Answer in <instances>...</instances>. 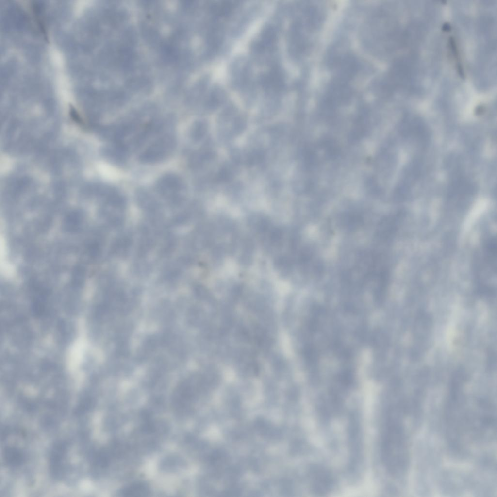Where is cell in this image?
<instances>
[{
  "mask_svg": "<svg viewBox=\"0 0 497 497\" xmlns=\"http://www.w3.org/2000/svg\"><path fill=\"white\" fill-rule=\"evenodd\" d=\"M403 407H390L384 440L385 462L391 472L403 474L407 469L408 452Z\"/></svg>",
  "mask_w": 497,
  "mask_h": 497,
  "instance_id": "1",
  "label": "cell"
},
{
  "mask_svg": "<svg viewBox=\"0 0 497 497\" xmlns=\"http://www.w3.org/2000/svg\"><path fill=\"white\" fill-rule=\"evenodd\" d=\"M168 125L139 155V160L144 164H154L165 160L174 150L176 140L173 133L172 125Z\"/></svg>",
  "mask_w": 497,
  "mask_h": 497,
  "instance_id": "2",
  "label": "cell"
},
{
  "mask_svg": "<svg viewBox=\"0 0 497 497\" xmlns=\"http://www.w3.org/2000/svg\"><path fill=\"white\" fill-rule=\"evenodd\" d=\"M496 244L492 238L485 241L478 251L475 259V276L480 283L493 284L496 277Z\"/></svg>",
  "mask_w": 497,
  "mask_h": 497,
  "instance_id": "3",
  "label": "cell"
},
{
  "mask_svg": "<svg viewBox=\"0 0 497 497\" xmlns=\"http://www.w3.org/2000/svg\"><path fill=\"white\" fill-rule=\"evenodd\" d=\"M474 191V186L468 178L455 174L449 183L448 199L454 204L464 206L471 199Z\"/></svg>",
  "mask_w": 497,
  "mask_h": 497,
  "instance_id": "4",
  "label": "cell"
},
{
  "mask_svg": "<svg viewBox=\"0 0 497 497\" xmlns=\"http://www.w3.org/2000/svg\"><path fill=\"white\" fill-rule=\"evenodd\" d=\"M157 192L168 198H182L186 192V185L178 175L168 173L161 176L155 184Z\"/></svg>",
  "mask_w": 497,
  "mask_h": 497,
  "instance_id": "5",
  "label": "cell"
},
{
  "mask_svg": "<svg viewBox=\"0 0 497 497\" xmlns=\"http://www.w3.org/2000/svg\"><path fill=\"white\" fill-rule=\"evenodd\" d=\"M122 493L124 496H145L149 493V489L144 484H136L126 487Z\"/></svg>",
  "mask_w": 497,
  "mask_h": 497,
  "instance_id": "6",
  "label": "cell"
},
{
  "mask_svg": "<svg viewBox=\"0 0 497 497\" xmlns=\"http://www.w3.org/2000/svg\"><path fill=\"white\" fill-rule=\"evenodd\" d=\"M207 129L206 124L202 121H197L192 126L190 131V137L194 141L200 140L204 136Z\"/></svg>",
  "mask_w": 497,
  "mask_h": 497,
  "instance_id": "7",
  "label": "cell"
}]
</instances>
